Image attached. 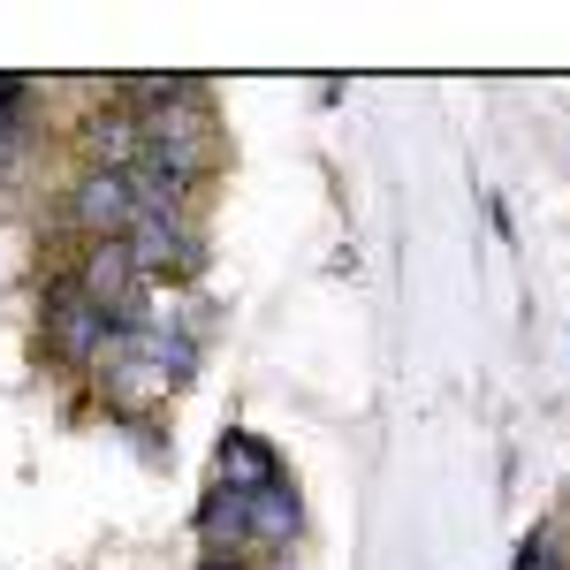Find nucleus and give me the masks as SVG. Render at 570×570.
<instances>
[{"instance_id": "f03ea898", "label": "nucleus", "mask_w": 570, "mask_h": 570, "mask_svg": "<svg viewBox=\"0 0 570 570\" xmlns=\"http://www.w3.org/2000/svg\"><path fill=\"white\" fill-rule=\"evenodd\" d=\"M130 244V259L137 274H145V289L153 282H190L198 266H206V244H198V228H190V214H145L122 236Z\"/></svg>"}, {"instance_id": "423d86ee", "label": "nucleus", "mask_w": 570, "mask_h": 570, "mask_svg": "<svg viewBox=\"0 0 570 570\" xmlns=\"http://www.w3.org/2000/svg\"><path fill=\"white\" fill-rule=\"evenodd\" d=\"M518 570H563V556H556V532H532L525 556H518Z\"/></svg>"}, {"instance_id": "0eeeda50", "label": "nucleus", "mask_w": 570, "mask_h": 570, "mask_svg": "<svg viewBox=\"0 0 570 570\" xmlns=\"http://www.w3.org/2000/svg\"><path fill=\"white\" fill-rule=\"evenodd\" d=\"M0 176H16V137H0Z\"/></svg>"}, {"instance_id": "7ed1b4c3", "label": "nucleus", "mask_w": 570, "mask_h": 570, "mask_svg": "<svg viewBox=\"0 0 570 570\" xmlns=\"http://www.w3.org/2000/svg\"><path fill=\"white\" fill-rule=\"evenodd\" d=\"M69 214L77 228H91V244L99 236H130L137 220H145V198H137V183L122 168H85L77 190H69Z\"/></svg>"}, {"instance_id": "39448f33", "label": "nucleus", "mask_w": 570, "mask_h": 570, "mask_svg": "<svg viewBox=\"0 0 570 570\" xmlns=\"http://www.w3.org/2000/svg\"><path fill=\"white\" fill-rule=\"evenodd\" d=\"M297 525H305V518H297V494H289V480L244 502V548H259V556H282V548L297 540Z\"/></svg>"}, {"instance_id": "f257e3e1", "label": "nucleus", "mask_w": 570, "mask_h": 570, "mask_svg": "<svg viewBox=\"0 0 570 570\" xmlns=\"http://www.w3.org/2000/svg\"><path fill=\"white\" fill-rule=\"evenodd\" d=\"M115 343V320L91 305L77 282H53L46 289V351L61 357V365H99Z\"/></svg>"}, {"instance_id": "20e7f679", "label": "nucleus", "mask_w": 570, "mask_h": 570, "mask_svg": "<svg viewBox=\"0 0 570 570\" xmlns=\"http://www.w3.org/2000/svg\"><path fill=\"white\" fill-rule=\"evenodd\" d=\"M214 487L228 494H266V487H282V464H274V449L259 434H228L214 456Z\"/></svg>"}]
</instances>
